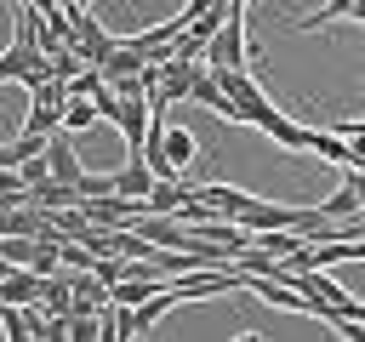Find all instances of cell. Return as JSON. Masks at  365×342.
<instances>
[{
  "label": "cell",
  "mask_w": 365,
  "mask_h": 342,
  "mask_svg": "<svg viewBox=\"0 0 365 342\" xmlns=\"http://www.w3.org/2000/svg\"><path fill=\"white\" fill-rule=\"evenodd\" d=\"M63 6H91V0H63Z\"/></svg>",
  "instance_id": "cell-13"
},
{
  "label": "cell",
  "mask_w": 365,
  "mask_h": 342,
  "mask_svg": "<svg viewBox=\"0 0 365 342\" xmlns=\"http://www.w3.org/2000/svg\"><path fill=\"white\" fill-rule=\"evenodd\" d=\"M348 11H354V0H325V11H319V17H302L297 28H319L325 17H348Z\"/></svg>",
  "instance_id": "cell-12"
},
{
  "label": "cell",
  "mask_w": 365,
  "mask_h": 342,
  "mask_svg": "<svg viewBox=\"0 0 365 342\" xmlns=\"http://www.w3.org/2000/svg\"><path fill=\"white\" fill-rule=\"evenodd\" d=\"M103 336V314H68V342H91Z\"/></svg>",
  "instance_id": "cell-11"
},
{
  "label": "cell",
  "mask_w": 365,
  "mask_h": 342,
  "mask_svg": "<svg viewBox=\"0 0 365 342\" xmlns=\"http://www.w3.org/2000/svg\"><path fill=\"white\" fill-rule=\"evenodd\" d=\"M97 120H103V114H97V103H86V97H74V103H68V114H63V125H68V131H86V125H97Z\"/></svg>",
  "instance_id": "cell-10"
},
{
  "label": "cell",
  "mask_w": 365,
  "mask_h": 342,
  "mask_svg": "<svg viewBox=\"0 0 365 342\" xmlns=\"http://www.w3.org/2000/svg\"><path fill=\"white\" fill-rule=\"evenodd\" d=\"M165 154H171V165L182 171V165L194 160V131H188V125H165Z\"/></svg>",
  "instance_id": "cell-8"
},
{
  "label": "cell",
  "mask_w": 365,
  "mask_h": 342,
  "mask_svg": "<svg viewBox=\"0 0 365 342\" xmlns=\"http://www.w3.org/2000/svg\"><path fill=\"white\" fill-rule=\"evenodd\" d=\"M359 211H365V200H359L354 188H336V194L325 200V217H336V222H342V217H359Z\"/></svg>",
  "instance_id": "cell-9"
},
{
  "label": "cell",
  "mask_w": 365,
  "mask_h": 342,
  "mask_svg": "<svg viewBox=\"0 0 365 342\" xmlns=\"http://www.w3.org/2000/svg\"><path fill=\"white\" fill-rule=\"evenodd\" d=\"M46 142H51V137H40V131H23L17 142H6V148H0V165H23V160L46 154Z\"/></svg>",
  "instance_id": "cell-7"
},
{
  "label": "cell",
  "mask_w": 365,
  "mask_h": 342,
  "mask_svg": "<svg viewBox=\"0 0 365 342\" xmlns=\"http://www.w3.org/2000/svg\"><path fill=\"white\" fill-rule=\"evenodd\" d=\"M245 6L251 0H234L228 6V23L211 34V46H205V63L211 68H245V57H251L245 51Z\"/></svg>",
  "instance_id": "cell-1"
},
{
  "label": "cell",
  "mask_w": 365,
  "mask_h": 342,
  "mask_svg": "<svg viewBox=\"0 0 365 342\" xmlns=\"http://www.w3.org/2000/svg\"><path fill=\"white\" fill-rule=\"evenodd\" d=\"M46 296V274L23 268V262H0V302H40Z\"/></svg>",
  "instance_id": "cell-3"
},
{
  "label": "cell",
  "mask_w": 365,
  "mask_h": 342,
  "mask_svg": "<svg viewBox=\"0 0 365 342\" xmlns=\"http://www.w3.org/2000/svg\"><path fill=\"white\" fill-rule=\"evenodd\" d=\"M211 74L222 80V91H228V97H234L240 108H257V103H262V86H257V80H251L245 68H211Z\"/></svg>",
  "instance_id": "cell-6"
},
{
  "label": "cell",
  "mask_w": 365,
  "mask_h": 342,
  "mask_svg": "<svg viewBox=\"0 0 365 342\" xmlns=\"http://www.w3.org/2000/svg\"><path fill=\"white\" fill-rule=\"evenodd\" d=\"M114 177H120V194H125V200H143V205H148V194H154V182H160V177H154V165H148L143 154H131V165H125V171H114Z\"/></svg>",
  "instance_id": "cell-5"
},
{
  "label": "cell",
  "mask_w": 365,
  "mask_h": 342,
  "mask_svg": "<svg viewBox=\"0 0 365 342\" xmlns=\"http://www.w3.org/2000/svg\"><path fill=\"white\" fill-rule=\"evenodd\" d=\"M245 125H257V131H268V137H274L279 148H302V142H308V125H297L291 114H279V108H274L268 97H262L257 108H245Z\"/></svg>",
  "instance_id": "cell-2"
},
{
  "label": "cell",
  "mask_w": 365,
  "mask_h": 342,
  "mask_svg": "<svg viewBox=\"0 0 365 342\" xmlns=\"http://www.w3.org/2000/svg\"><path fill=\"white\" fill-rule=\"evenodd\" d=\"M46 160H51V177H57V182H74V188L86 182V165H80V154L68 148V137H63V131H51V142H46Z\"/></svg>",
  "instance_id": "cell-4"
}]
</instances>
